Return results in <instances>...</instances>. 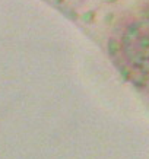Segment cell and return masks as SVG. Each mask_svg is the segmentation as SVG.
Masks as SVG:
<instances>
[{"instance_id": "cell-1", "label": "cell", "mask_w": 149, "mask_h": 159, "mask_svg": "<svg viewBox=\"0 0 149 159\" xmlns=\"http://www.w3.org/2000/svg\"><path fill=\"white\" fill-rule=\"evenodd\" d=\"M113 51L121 66L137 82L149 85V16H136L117 28Z\"/></svg>"}]
</instances>
